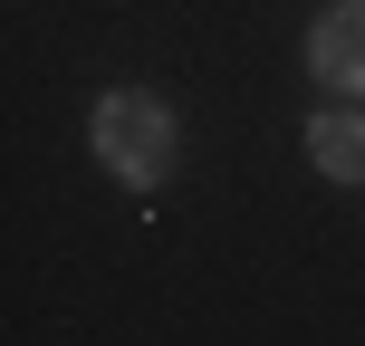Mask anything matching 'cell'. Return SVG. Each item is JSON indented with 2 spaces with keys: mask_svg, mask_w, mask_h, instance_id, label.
<instances>
[{
  "mask_svg": "<svg viewBox=\"0 0 365 346\" xmlns=\"http://www.w3.org/2000/svg\"><path fill=\"white\" fill-rule=\"evenodd\" d=\"M87 135H96V164L125 183V193H154V183H173V164H182L173 106H164V96H145V87H106V96H96V116H87Z\"/></svg>",
  "mask_w": 365,
  "mask_h": 346,
  "instance_id": "obj_1",
  "label": "cell"
},
{
  "mask_svg": "<svg viewBox=\"0 0 365 346\" xmlns=\"http://www.w3.org/2000/svg\"><path fill=\"white\" fill-rule=\"evenodd\" d=\"M308 77L336 96H365V0H327L308 19Z\"/></svg>",
  "mask_w": 365,
  "mask_h": 346,
  "instance_id": "obj_2",
  "label": "cell"
},
{
  "mask_svg": "<svg viewBox=\"0 0 365 346\" xmlns=\"http://www.w3.org/2000/svg\"><path fill=\"white\" fill-rule=\"evenodd\" d=\"M308 164L327 183H365V116H346V106L308 116Z\"/></svg>",
  "mask_w": 365,
  "mask_h": 346,
  "instance_id": "obj_3",
  "label": "cell"
}]
</instances>
